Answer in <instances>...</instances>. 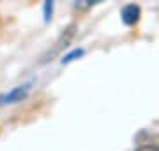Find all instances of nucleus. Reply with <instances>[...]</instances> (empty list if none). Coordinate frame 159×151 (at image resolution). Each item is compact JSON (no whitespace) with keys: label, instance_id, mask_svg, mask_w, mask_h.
<instances>
[{"label":"nucleus","instance_id":"obj_1","mask_svg":"<svg viewBox=\"0 0 159 151\" xmlns=\"http://www.w3.org/2000/svg\"><path fill=\"white\" fill-rule=\"evenodd\" d=\"M73 36H74V27H69V29L66 30V32H64L62 36H60V39H58L57 43H55L53 50H51V52H48V53L44 55V62H48V61H50V57L57 55V53L60 52V50H62V48L67 46V45H69V41L73 39Z\"/></svg>","mask_w":159,"mask_h":151},{"label":"nucleus","instance_id":"obj_2","mask_svg":"<svg viewBox=\"0 0 159 151\" xmlns=\"http://www.w3.org/2000/svg\"><path fill=\"white\" fill-rule=\"evenodd\" d=\"M140 14H142V11H140V7L134 6V4H129V6H125L124 9H122V12H120V16H122V22H124L125 25H136L138 20H140Z\"/></svg>","mask_w":159,"mask_h":151},{"label":"nucleus","instance_id":"obj_3","mask_svg":"<svg viewBox=\"0 0 159 151\" xmlns=\"http://www.w3.org/2000/svg\"><path fill=\"white\" fill-rule=\"evenodd\" d=\"M29 84H25V85H18L11 91V93L6 94V98L4 101L6 103H16V101H21L23 98H27V94H29Z\"/></svg>","mask_w":159,"mask_h":151},{"label":"nucleus","instance_id":"obj_4","mask_svg":"<svg viewBox=\"0 0 159 151\" xmlns=\"http://www.w3.org/2000/svg\"><path fill=\"white\" fill-rule=\"evenodd\" d=\"M102 2H104V0H74L73 9L76 12H87V11H90L92 7L102 4Z\"/></svg>","mask_w":159,"mask_h":151},{"label":"nucleus","instance_id":"obj_5","mask_svg":"<svg viewBox=\"0 0 159 151\" xmlns=\"http://www.w3.org/2000/svg\"><path fill=\"white\" fill-rule=\"evenodd\" d=\"M83 55V50H74V52H71L69 55H66V57L62 59V64H67V62H71V61H74L76 57H81Z\"/></svg>","mask_w":159,"mask_h":151},{"label":"nucleus","instance_id":"obj_6","mask_svg":"<svg viewBox=\"0 0 159 151\" xmlns=\"http://www.w3.org/2000/svg\"><path fill=\"white\" fill-rule=\"evenodd\" d=\"M51 7H53V0H46L44 4V22L51 20Z\"/></svg>","mask_w":159,"mask_h":151},{"label":"nucleus","instance_id":"obj_7","mask_svg":"<svg viewBox=\"0 0 159 151\" xmlns=\"http://www.w3.org/2000/svg\"><path fill=\"white\" fill-rule=\"evenodd\" d=\"M134 151H159V146H156V144H145V146L136 148Z\"/></svg>","mask_w":159,"mask_h":151}]
</instances>
